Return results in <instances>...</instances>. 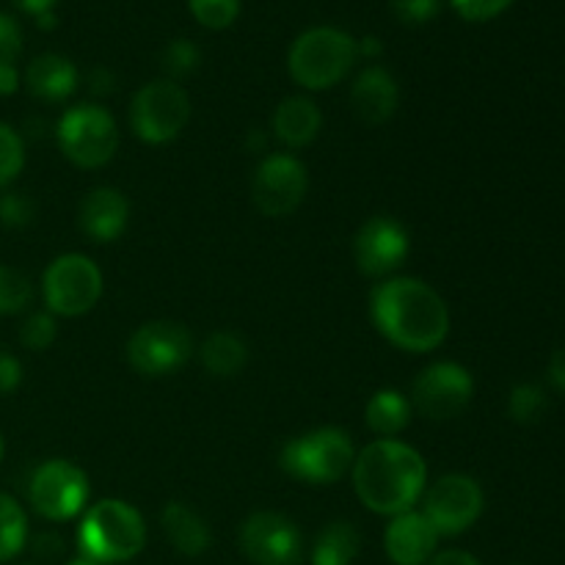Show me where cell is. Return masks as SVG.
Instances as JSON below:
<instances>
[{
	"mask_svg": "<svg viewBox=\"0 0 565 565\" xmlns=\"http://www.w3.org/2000/svg\"><path fill=\"white\" fill-rule=\"evenodd\" d=\"M373 323L392 345L403 351L428 353L447 340L450 312L439 292L423 279H386L370 296Z\"/></svg>",
	"mask_w": 565,
	"mask_h": 565,
	"instance_id": "6da1fadb",
	"label": "cell"
},
{
	"mask_svg": "<svg viewBox=\"0 0 565 565\" xmlns=\"http://www.w3.org/2000/svg\"><path fill=\"white\" fill-rule=\"evenodd\" d=\"M428 483V467L414 447L397 439H379L353 461V486L370 511L401 516L412 511Z\"/></svg>",
	"mask_w": 565,
	"mask_h": 565,
	"instance_id": "7a4b0ae2",
	"label": "cell"
},
{
	"mask_svg": "<svg viewBox=\"0 0 565 565\" xmlns=\"http://www.w3.org/2000/svg\"><path fill=\"white\" fill-rule=\"evenodd\" d=\"M147 530L141 513L121 500H103L88 508L77 530L83 557L94 563H121L143 550Z\"/></svg>",
	"mask_w": 565,
	"mask_h": 565,
	"instance_id": "3957f363",
	"label": "cell"
},
{
	"mask_svg": "<svg viewBox=\"0 0 565 565\" xmlns=\"http://www.w3.org/2000/svg\"><path fill=\"white\" fill-rule=\"evenodd\" d=\"M356 58V39L351 33L331 25H318L303 31L292 42L287 66H290L292 81L301 83L303 88L323 92V88L337 86L351 72Z\"/></svg>",
	"mask_w": 565,
	"mask_h": 565,
	"instance_id": "277c9868",
	"label": "cell"
},
{
	"mask_svg": "<svg viewBox=\"0 0 565 565\" xmlns=\"http://www.w3.org/2000/svg\"><path fill=\"white\" fill-rule=\"evenodd\" d=\"M356 452H353L351 436L340 428H318L290 439L281 450L279 463L287 475L312 486L337 483L353 469Z\"/></svg>",
	"mask_w": 565,
	"mask_h": 565,
	"instance_id": "5b68a950",
	"label": "cell"
},
{
	"mask_svg": "<svg viewBox=\"0 0 565 565\" xmlns=\"http://www.w3.org/2000/svg\"><path fill=\"white\" fill-rule=\"evenodd\" d=\"M61 152L81 169H99L110 163L119 149V130L114 116L99 105H75L66 110L55 130Z\"/></svg>",
	"mask_w": 565,
	"mask_h": 565,
	"instance_id": "8992f818",
	"label": "cell"
},
{
	"mask_svg": "<svg viewBox=\"0 0 565 565\" xmlns=\"http://www.w3.org/2000/svg\"><path fill=\"white\" fill-rule=\"evenodd\" d=\"M191 119V99L185 88L177 81H154L147 83L141 92L132 97L130 125L141 141L147 143H169L185 130Z\"/></svg>",
	"mask_w": 565,
	"mask_h": 565,
	"instance_id": "52a82bcc",
	"label": "cell"
},
{
	"mask_svg": "<svg viewBox=\"0 0 565 565\" xmlns=\"http://www.w3.org/2000/svg\"><path fill=\"white\" fill-rule=\"evenodd\" d=\"M44 303L53 315L77 318L97 307L103 296V274L83 254H64L44 270Z\"/></svg>",
	"mask_w": 565,
	"mask_h": 565,
	"instance_id": "ba28073f",
	"label": "cell"
},
{
	"mask_svg": "<svg viewBox=\"0 0 565 565\" xmlns=\"http://www.w3.org/2000/svg\"><path fill=\"white\" fill-rule=\"evenodd\" d=\"M193 356L191 331L174 320H152L136 329L127 342V359L132 370L147 379H163L177 373Z\"/></svg>",
	"mask_w": 565,
	"mask_h": 565,
	"instance_id": "9c48e42d",
	"label": "cell"
},
{
	"mask_svg": "<svg viewBox=\"0 0 565 565\" xmlns=\"http://www.w3.org/2000/svg\"><path fill=\"white\" fill-rule=\"evenodd\" d=\"M28 500L39 516L50 522H66L77 516L88 500V478L70 461H47L33 472Z\"/></svg>",
	"mask_w": 565,
	"mask_h": 565,
	"instance_id": "30bf717a",
	"label": "cell"
},
{
	"mask_svg": "<svg viewBox=\"0 0 565 565\" xmlns=\"http://www.w3.org/2000/svg\"><path fill=\"white\" fill-rule=\"evenodd\" d=\"M475 381L456 362L430 364L412 384V406L428 419H452L469 406Z\"/></svg>",
	"mask_w": 565,
	"mask_h": 565,
	"instance_id": "8fae6325",
	"label": "cell"
},
{
	"mask_svg": "<svg viewBox=\"0 0 565 565\" xmlns=\"http://www.w3.org/2000/svg\"><path fill=\"white\" fill-rule=\"evenodd\" d=\"M307 169L292 154H270L254 171L252 199L268 218L296 213L307 196Z\"/></svg>",
	"mask_w": 565,
	"mask_h": 565,
	"instance_id": "7c38bea8",
	"label": "cell"
},
{
	"mask_svg": "<svg viewBox=\"0 0 565 565\" xmlns=\"http://www.w3.org/2000/svg\"><path fill=\"white\" fill-rule=\"evenodd\" d=\"M483 513V489L469 475H445L425 494L423 516L439 535H458Z\"/></svg>",
	"mask_w": 565,
	"mask_h": 565,
	"instance_id": "4fadbf2b",
	"label": "cell"
},
{
	"mask_svg": "<svg viewBox=\"0 0 565 565\" xmlns=\"http://www.w3.org/2000/svg\"><path fill=\"white\" fill-rule=\"evenodd\" d=\"M241 550L254 565H298L303 539L290 519L263 511L243 522Z\"/></svg>",
	"mask_w": 565,
	"mask_h": 565,
	"instance_id": "5bb4252c",
	"label": "cell"
},
{
	"mask_svg": "<svg viewBox=\"0 0 565 565\" xmlns=\"http://www.w3.org/2000/svg\"><path fill=\"white\" fill-rule=\"evenodd\" d=\"M408 257V235L395 218L386 215H375L370 218L362 230L356 232L353 241V259H356L359 270L373 279H384V276L395 274Z\"/></svg>",
	"mask_w": 565,
	"mask_h": 565,
	"instance_id": "9a60e30c",
	"label": "cell"
},
{
	"mask_svg": "<svg viewBox=\"0 0 565 565\" xmlns=\"http://www.w3.org/2000/svg\"><path fill=\"white\" fill-rule=\"evenodd\" d=\"M439 533L423 513L406 511L390 522L384 533V550L395 565H425L436 552Z\"/></svg>",
	"mask_w": 565,
	"mask_h": 565,
	"instance_id": "2e32d148",
	"label": "cell"
},
{
	"mask_svg": "<svg viewBox=\"0 0 565 565\" xmlns=\"http://www.w3.org/2000/svg\"><path fill=\"white\" fill-rule=\"evenodd\" d=\"M397 103H401V88H397L395 77L381 66H370L356 77L351 88V105L353 114L364 121V125H384L395 116Z\"/></svg>",
	"mask_w": 565,
	"mask_h": 565,
	"instance_id": "e0dca14e",
	"label": "cell"
},
{
	"mask_svg": "<svg viewBox=\"0 0 565 565\" xmlns=\"http://www.w3.org/2000/svg\"><path fill=\"white\" fill-rule=\"evenodd\" d=\"M130 204L116 188H94L81 202L77 224L94 243H110L125 232Z\"/></svg>",
	"mask_w": 565,
	"mask_h": 565,
	"instance_id": "ac0fdd59",
	"label": "cell"
},
{
	"mask_svg": "<svg viewBox=\"0 0 565 565\" xmlns=\"http://www.w3.org/2000/svg\"><path fill=\"white\" fill-rule=\"evenodd\" d=\"M28 88L33 97L44 99V103H61L70 97L77 86V70L70 58L58 53H44L31 61L25 72Z\"/></svg>",
	"mask_w": 565,
	"mask_h": 565,
	"instance_id": "d6986e66",
	"label": "cell"
},
{
	"mask_svg": "<svg viewBox=\"0 0 565 565\" xmlns=\"http://www.w3.org/2000/svg\"><path fill=\"white\" fill-rule=\"evenodd\" d=\"M323 116L309 97H287L274 114V132L290 149H301L318 138Z\"/></svg>",
	"mask_w": 565,
	"mask_h": 565,
	"instance_id": "ffe728a7",
	"label": "cell"
},
{
	"mask_svg": "<svg viewBox=\"0 0 565 565\" xmlns=\"http://www.w3.org/2000/svg\"><path fill=\"white\" fill-rule=\"evenodd\" d=\"M160 524H163L166 539L171 541V546L180 555L199 557L210 546V530L204 524V519L188 505H182V502H169L163 508Z\"/></svg>",
	"mask_w": 565,
	"mask_h": 565,
	"instance_id": "44dd1931",
	"label": "cell"
},
{
	"mask_svg": "<svg viewBox=\"0 0 565 565\" xmlns=\"http://www.w3.org/2000/svg\"><path fill=\"white\" fill-rule=\"evenodd\" d=\"M199 359H202L204 370L215 379H232L241 373L248 362V348L232 331H215L199 348Z\"/></svg>",
	"mask_w": 565,
	"mask_h": 565,
	"instance_id": "7402d4cb",
	"label": "cell"
},
{
	"mask_svg": "<svg viewBox=\"0 0 565 565\" xmlns=\"http://www.w3.org/2000/svg\"><path fill=\"white\" fill-rule=\"evenodd\" d=\"M412 419V401L395 390H381L367 403V425L381 439L401 434Z\"/></svg>",
	"mask_w": 565,
	"mask_h": 565,
	"instance_id": "603a6c76",
	"label": "cell"
},
{
	"mask_svg": "<svg viewBox=\"0 0 565 565\" xmlns=\"http://www.w3.org/2000/svg\"><path fill=\"white\" fill-rule=\"evenodd\" d=\"M362 550L356 527L348 522H334L318 535L312 550V565H353Z\"/></svg>",
	"mask_w": 565,
	"mask_h": 565,
	"instance_id": "cb8c5ba5",
	"label": "cell"
},
{
	"mask_svg": "<svg viewBox=\"0 0 565 565\" xmlns=\"http://www.w3.org/2000/svg\"><path fill=\"white\" fill-rule=\"evenodd\" d=\"M28 522L22 508L11 497L0 494V563L11 561L25 546Z\"/></svg>",
	"mask_w": 565,
	"mask_h": 565,
	"instance_id": "d4e9b609",
	"label": "cell"
},
{
	"mask_svg": "<svg viewBox=\"0 0 565 565\" xmlns=\"http://www.w3.org/2000/svg\"><path fill=\"white\" fill-rule=\"evenodd\" d=\"M550 408V401H546L544 390L535 384H519L511 390V397H508V414L511 419L522 425H533L539 423L541 417Z\"/></svg>",
	"mask_w": 565,
	"mask_h": 565,
	"instance_id": "484cf974",
	"label": "cell"
},
{
	"mask_svg": "<svg viewBox=\"0 0 565 565\" xmlns=\"http://www.w3.org/2000/svg\"><path fill=\"white\" fill-rule=\"evenodd\" d=\"M33 285L22 270L0 265V315H17L31 303Z\"/></svg>",
	"mask_w": 565,
	"mask_h": 565,
	"instance_id": "4316f807",
	"label": "cell"
},
{
	"mask_svg": "<svg viewBox=\"0 0 565 565\" xmlns=\"http://www.w3.org/2000/svg\"><path fill=\"white\" fill-rule=\"evenodd\" d=\"M188 3L199 25L210 31H224L241 14V0H188Z\"/></svg>",
	"mask_w": 565,
	"mask_h": 565,
	"instance_id": "83f0119b",
	"label": "cell"
},
{
	"mask_svg": "<svg viewBox=\"0 0 565 565\" xmlns=\"http://www.w3.org/2000/svg\"><path fill=\"white\" fill-rule=\"evenodd\" d=\"M25 166V143L20 132L9 125H0V188L14 182Z\"/></svg>",
	"mask_w": 565,
	"mask_h": 565,
	"instance_id": "f1b7e54d",
	"label": "cell"
},
{
	"mask_svg": "<svg viewBox=\"0 0 565 565\" xmlns=\"http://www.w3.org/2000/svg\"><path fill=\"white\" fill-rule=\"evenodd\" d=\"M199 64H202V53H199V47L191 39H174V42L166 44L163 70L169 72V81L188 77L191 72L199 70Z\"/></svg>",
	"mask_w": 565,
	"mask_h": 565,
	"instance_id": "f546056e",
	"label": "cell"
},
{
	"mask_svg": "<svg viewBox=\"0 0 565 565\" xmlns=\"http://www.w3.org/2000/svg\"><path fill=\"white\" fill-rule=\"evenodd\" d=\"M55 337H58V326H55L53 315L47 312L31 315L20 329V342L28 351H47L55 342Z\"/></svg>",
	"mask_w": 565,
	"mask_h": 565,
	"instance_id": "4dcf8cb0",
	"label": "cell"
},
{
	"mask_svg": "<svg viewBox=\"0 0 565 565\" xmlns=\"http://www.w3.org/2000/svg\"><path fill=\"white\" fill-rule=\"evenodd\" d=\"M33 202L25 193H3L0 196V224L9 226V230H22L33 221Z\"/></svg>",
	"mask_w": 565,
	"mask_h": 565,
	"instance_id": "1f68e13d",
	"label": "cell"
},
{
	"mask_svg": "<svg viewBox=\"0 0 565 565\" xmlns=\"http://www.w3.org/2000/svg\"><path fill=\"white\" fill-rule=\"evenodd\" d=\"M392 11L406 25H423L439 14V0H392Z\"/></svg>",
	"mask_w": 565,
	"mask_h": 565,
	"instance_id": "d6a6232c",
	"label": "cell"
},
{
	"mask_svg": "<svg viewBox=\"0 0 565 565\" xmlns=\"http://www.w3.org/2000/svg\"><path fill=\"white\" fill-rule=\"evenodd\" d=\"M450 3L463 20L483 22V20H491V17L502 14L513 0H450Z\"/></svg>",
	"mask_w": 565,
	"mask_h": 565,
	"instance_id": "836d02e7",
	"label": "cell"
},
{
	"mask_svg": "<svg viewBox=\"0 0 565 565\" xmlns=\"http://www.w3.org/2000/svg\"><path fill=\"white\" fill-rule=\"evenodd\" d=\"M22 50V31L14 17L0 14V66L14 64Z\"/></svg>",
	"mask_w": 565,
	"mask_h": 565,
	"instance_id": "e575fe53",
	"label": "cell"
},
{
	"mask_svg": "<svg viewBox=\"0 0 565 565\" xmlns=\"http://www.w3.org/2000/svg\"><path fill=\"white\" fill-rule=\"evenodd\" d=\"M22 381V364L17 362V356H11L9 351L0 348V395H9L20 386Z\"/></svg>",
	"mask_w": 565,
	"mask_h": 565,
	"instance_id": "d590c367",
	"label": "cell"
},
{
	"mask_svg": "<svg viewBox=\"0 0 565 565\" xmlns=\"http://www.w3.org/2000/svg\"><path fill=\"white\" fill-rule=\"evenodd\" d=\"M428 565H480L475 561L469 552H461V550H450V552H441V555H434L430 557Z\"/></svg>",
	"mask_w": 565,
	"mask_h": 565,
	"instance_id": "8d00e7d4",
	"label": "cell"
},
{
	"mask_svg": "<svg viewBox=\"0 0 565 565\" xmlns=\"http://www.w3.org/2000/svg\"><path fill=\"white\" fill-rule=\"evenodd\" d=\"M88 88H92L94 94H110L114 92V75H110L108 70H103V66H97V70L88 75Z\"/></svg>",
	"mask_w": 565,
	"mask_h": 565,
	"instance_id": "74e56055",
	"label": "cell"
},
{
	"mask_svg": "<svg viewBox=\"0 0 565 565\" xmlns=\"http://www.w3.org/2000/svg\"><path fill=\"white\" fill-rule=\"evenodd\" d=\"M550 381L557 386V390L565 392V348L552 353L550 359Z\"/></svg>",
	"mask_w": 565,
	"mask_h": 565,
	"instance_id": "f35d334b",
	"label": "cell"
},
{
	"mask_svg": "<svg viewBox=\"0 0 565 565\" xmlns=\"http://www.w3.org/2000/svg\"><path fill=\"white\" fill-rule=\"evenodd\" d=\"M17 86H20V75H17V66L14 64L0 66V97H6V94H14Z\"/></svg>",
	"mask_w": 565,
	"mask_h": 565,
	"instance_id": "ab89813d",
	"label": "cell"
},
{
	"mask_svg": "<svg viewBox=\"0 0 565 565\" xmlns=\"http://www.w3.org/2000/svg\"><path fill=\"white\" fill-rule=\"evenodd\" d=\"M14 3L20 6V9H25L28 14L39 17V14H44V11H53L55 0H14Z\"/></svg>",
	"mask_w": 565,
	"mask_h": 565,
	"instance_id": "60d3db41",
	"label": "cell"
},
{
	"mask_svg": "<svg viewBox=\"0 0 565 565\" xmlns=\"http://www.w3.org/2000/svg\"><path fill=\"white\" fill-rule=\"evenodd\" d=\"M58 550H64V544L58 541V535H39L36 552H42V555H55Z\"/></svg>",
	"mask_w": 565,
	"mask_h": 565,
	"instance_id": "b9f144b4",
	"label": "cell"
},
{
	"mask_svg": "<svg viewBox=\"0 0 565 565\" xmlns=\"http://www.w3.org/2000/svg\"><path fill=\"white\" fill-rule=\"evenodd\" d=\"M356 50H359V55H373L375 58V55H381V50L384 47H381V42L375 36H364L356 42Z\"/></svg>",
	"mask_w": 565,
	"mask_h": 565,
	"instance_id": "7bdbcfd3",
	"label": "cell"
},
{
	"mask_svg": "<svg viewBox=\"0 0 565 565\" xmlns=\"http://www.w3.org/2000/svg\"><path fill=\"white\" fill-rule=\"evenodd\" d=\"M36 22L42 28H53L55 25V14H53V11H44V14L36 17Z\"/></svg>",
	"mask_w": 565,
	"mask_h": 565,
	"instance_id": "ee69618b",
	"label": "cell"
},
{
	"mask_svg": "<svg viewBox=\"0 0 565 565\" xmlns=\"http://www.w3.org/2000/svg\"><path fill=\"white\" fill-rule=\"evenodd\" d=\"M70 565H99V563H94V561H86V557H81V561H75V563H70Z\"/></svg>",
	"mask_w": 565,
	"mask_h": 565,
	"instance_id": "f6af8a7d",
	"label": "cell"
},
{
	"mask_svg": "<svg viewBox=\"0 0 565 565\" xmlns=\"http://www.w3.org/2000/svg\"><path fill=\"white\" fill-rule=\"evenodd\" d=\"M0 458H3V439H0Z\"/></svg>",
	"mask_w": 565,
	"mask_h": 565,
	"instance_id": "bcb514c9",
	"label": "cell"
}]
</instances>
